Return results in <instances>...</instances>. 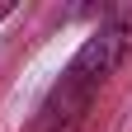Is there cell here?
<instances>
[{
    "label": "cell",
    "mask_w": 132,
    "mask_h": 132,
    "mask_svg": "<svg viewBox=\"0 0 132 132\" xmlns=\"http://www.w3.org/2000/svg\"><path fill=\"white\" fill-rule=\"evenodd\" d=\"M132 47V10L127 14H113V19L94 33V38H85V47L71 57V66L61 71L57 90L47 94L43 104V123H71V118H85L90 99L99 94V85L118 71V61L127 57ZM38 123V127H43Z\"/></svg>",
    "instance_id": "obj_1"
},
{
    "label": "cell",
    "mask_w": 132,
    "mask_h": 132,
    "mask_svg": "<svg viewBox=\"0 0 132 132\" xmlns=\"http://www.w3.org/2000/svg\"><path fill=\"white\" fill-rule=\"evenodd\" d=\"M80 123H85V118H71V123H43L38 132H80Z\"/></svg>",
    "instance_id": "obj_2"
},
{
    "label": "cell",
    "mask_w": 132,
    "mask_h": 132,
    "mask_svg": "<svg viewBox=\"0 0 132 132\" xmlns=\"http://www.w3.org/2000/svg\"><path fill=\"white\" fill-rule=\"evenodd\" d=\"M5 14H10V5H5V0H0V19H5Z\"/></svg>",
    "instance_id": "obj_3"
}]
</instances>
